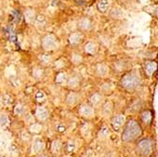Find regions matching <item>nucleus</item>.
Masks as SVG:
<instances>
[{
	"label": "nucleus",
	"mask_w": 158,
	"mask_h": 157,
	"mask_svg": "<svg viewBox=\"0 0 158 157\" xmlns=\"http://www.w3.org/2000/svg\"><path fill=\"white\" fill-rule=\"evenodd\" d=\"M141 134V127L135 120H130L124 129L122 134V139L125 142H130L136 139Z\"/></svg>",
	"instance_id": "obj_1"
},
{
	"label": "nucleus",
	"mask_w": 158,
	"mask_h": 157,
	"mask_svg": "<svg viewBox=\"0 0 158 157\" xmlns=\"http://www.w3.org/2000/svg\"><path fill=\"white\" fill-rule=\"evenodd\" d=\"M140 83V81L136 75L128 74L125 75L121 80V85L127 89H135Z\"/></svg>",
	"instance_id": "obj_2"
},
{
	"label": "nucleus",
	"mask_w": 158,
	"mask_h": 157,
	"mask_svg": "<svg viewBox=\"0 0 158 157\" xmlns=\"http://www.w3.org/2000/svg\"><path fill=\"white\" fill-rule=\"evenodd\" d=\"M137 151L138 152L144 157H147L152 154V143L149 138L142 139L137 144Z\"/></svg>",
	"instance_id": "obj_3"
},
{
	"label": "nucleus",
	"mask_w": 158,
	"mask_h": 157,
	"mask_svg": "<svg viewBox=\"0 0 158 157\" xmlns=\"http://www.w3.org/2000/svg\"><path fill=\"white\" fill-rule=\"evenodd\" d=\"M43 47L46 50H52L56 48V38L52 34L47 35L43 39Z\"/></svg>",
	"instance_id": "obj_4"
},
{
	"label": "nucleus",
	"mask_w": 158,
	"mask_h": 157,
	"mask_svg": "<svg viewBox=\"0 0 158 157\" xmlns=\"http://www.w3.org/2000/svg\"><path fill=\"white\" fill-rule=\"evenodd\" d=\"M45 142L42 140L41 137L37 136L34 138L33 140V143H32V147H31V151L33 154H38L40 153L41 151H43L45 150Z\"/></svg>",
	"instance_id": "obj_5"
},
{
	"label": "nucleus",
	"mask_w": 158,
	"mask_h": 157,
	"mask_svg": "<svg viewBox=\"0 0 158 157\" xmlns=\"http://www.w3.org/2000/svg\"><path fill=\"white\" fill-rule=\"evenodd\" d=\"M125 123V117L122 116V115H119V116H117L114 117L112 120V124H113V127L116 130H119L120 128L124 125Z\"/></svg>",
	"instance_id": "obj_6"
},
{
	"label": "nucleus",
	"mask_w": 158,
	"mask_h": 157,
	"mask_svg": "<svg viewBox=\"0 0 158 157\" xmlns=\"http://www.w3.org/2000/svg\"><path fill=\"white\" fill-rule=\"evenodd\" d=\"M36 117L39 120L44 121L48 118V111L45 107H39L36 110Z\"/></svg>",
	"instance_id": "obj_7"
},
{
	"label": "nucleus",
	"mask_w": 158,
	"mask_h": 157,
	"mask_svg": "<svg viewBox=\"0 0 158 157\" xmlns=\"http://www.w3.org/2000/svg\"><path fill=\"white\" fill-rule=\"evenodd\" d=\"M80 114L84 118H90L94 115V110L88 105H82L80 109Z\"/></svg>",
	"instance_id": "obj_8"
},
{
	"label": "nucleus",
	"mask_w": 158,
	"mask_h": 157,
	"mask_svg": "<svg viewBox=\"0 0 158 157\" xmlns=\"http://www.w3.org/2000/svg\"><path fill=\"white\" fill-rule=\"evenodd\" d=\"M62 149V142L60 140H54L51 144V151L53 154H59Z\"/></svg>",
	"instance_id": "obj_9"
},
{
	"label": "nucleus",
	"mask_w": 158,
	"mask_h": 157,
	"mask_svg": "<svg viewBox=\"0 0 158 157\" xmlns=\"http://www.w3.org/2000/svg\"><path fill=\"white\" fill-rule=\"evenodd\" d=\"M82 40V34L81 33H72L69 36V42L73 45H77L79 43H81Z\"/></svg>",
	"instance_id": "obj_10"
},
{
	"label": "nucleus",
	"mask_w": 158,
	"mask_h": 157,
	"mask_svg": "<svg viewBox=\"0 0 158 157\" xmlns=\"http://www.w3.org/2000/svg\"><path fill=\"white\" fill-rule=\"evenodd\" d=\"M156 67H157L156 63H153V62H149V63H147L146 65H145V70H146L147 75L152 76V75L153 74L154 71L156 70Z\"/></svg>",
	"instance_id": "obj_11"
},
{
	"label": "nucleus",
	"mask_w": 158,
	"mask_h": 157,
	"mask_svg": "<svg viewBox=\"0 0 158 157\" xmlns=\"http://www.w3.org/2000/svg\"><path fill=\"white\" fill-rule=\"evenodd\" d=\"M109 7H110L109 0H99V2L98 3V9L102 12L106 11L109 9Z\"/></svg>",
	"instance_id": "obj_12"
},
{
	"label": "nucleus",
	"mask_w": 158,
	"mask_h": 157,
	"mask_svg": "<svg viewBox=\"0 0 158 157\" xmlns=\"http://www.w3.org/2000/svg\"><path fill=\"white\" fill-rule=\"evenodd\" d=\"M25 19L27 23H31L35 20V11L33 10H27L25 11Z\"/></svg>",
	"instance_id": "obj_13"
},
{
	"label": "nucleus",
	"mask_w": 158,
	"mask_h": 157,
	"mask_svg": "<svg viewBox=\"0 0 158 157\" xmlns=\"http://www.w3.org/2000/svg\"><path fill=\"white\" fill-rule=\"evenodd\" d=\"M85 51L87 52L88 54H91V55H94L97 51V46L94 44L92 42H89L87 44L85 45V48H84Z\"/></svg>",
	"instance_id": "obj_14"
},
{
	"label": "nucleus",
	"mask_w": 158,
	"mask_h": 157,
	"mask_svg": "<svg viewBox=\"0 0 158 157\" xmlns=\"http://www.w3.org/2000/svg\"><path fill=\"white\" fill-rule=\"evenodd\" d=\"M79 26L81 30H89L90 27H91V22L88 18H82L80 22H79Z\"/></svg>",
	"instance_id": "obj_15"
},
{
	"label": "nucleus",
	"mask_w": 158,
	"mask_h": 157,
	"mask_svg": "<svg viewBox=\"0 0 158 157\" xmlns=\"http://www.w3.org/2000/svg\"><path fill=\"white\" fill-rule=\"evenodd\" d=\"M66 80H67V77H66V74L64 72L59 73L56 77V82L60 85H64L66 82Z\"/></svg>",
	"instance_id": "obj_16"
},
{
	"label": "nucleus",
	"mask_w": 158,
	"mask_h": 157,
	"mask_svg": "<svg viewBox=\"0 0 158 157\" xmlns=\"http://www.w3.org/2000/svg\"><path fill=\"white\" fill-rule=\"evenodd\" d=\"M97 70L99 76H106L108 74V67L105 64H98Z\"/></svg>",
	"instance_id": "obj_17"
},
{
	"label": "nucleus",
	"mask_w": 158,
	"mask_h": 157,
	"mask_svg": "<svg viewBox=\"0 0 158 157\" xmlns=\"http://www.w3.org/2000/svg\"><path fill=\"white\" fill-rule=\"evenodd\" d=\"M152 113L150 111H145L144 113L142 114V120H143V122H144V123L149 124L152 121Z\"/></svg>",
	"instance_id": "obj_18"
},
{
	"label": "nucleus",
	"mask_w": 158,
	"mask_h": 157,
	"mask_svg": "<svg viewBox=\"0 0 158 157\" xmlns=\"http://www.w3.org/2000/svg\"><path fill=\"white\" fill-rule=\"evenodd\" d=\"M42 125L41 124H39V123H33L31 126V128H30V131H31V133H32V134H39V133H41V131H42Z\"/></svg>",
	"instance_id": "obj_19"
},
{
	"label": "nucleus",
	"mask_w": 158,
	"mask_h": 157,
	"mask_svg": "<svg viewBox=\"0 0 158 157\" xmlns=\"http://www.w3.org/2000/svg\"><path fill=\"white\" fill-rule=\"evenodd\" d=\"M43 75H44V71H43L42 68H40V67L33 68V70H32V76L35 79H41L43 77Z\"/></svg>",
	"instance_id": "obj_20"
},
{
	"label": "nucleus",
	"mask_w": 158,
	"mask_h": 157,
	"mask_svg": "<svg viewBox=\"0 0 158 157\" xmlns=\"http://www.w3.org/2000/svg\"><path fill=\"white\" fill-rule=\"evenodd\" d=\"M9 124H10V118L8 116L3 115V116L0 117V126H1L2 128H6L9 126Z\"/></svg>",
	"instance_id": "obj_21"
},
{
	"label": "nucleus",
	"mask_w": 158,
	"mask_h": 157,
	"mask_svg": "<svg viewBox=\"0 0 158 157\" xmlns=\"http://www.w3.org/2000/svg\"><path fill=\"white\" fill-rule=\"evenodd\" d=\"M111 15L114 18H121L123 15V11L119 8H114L111 12Z\"/></svg>",
	"instance_id": "obj_22"
},
{
	"label": "nucleus",
	"mask_w": 158,
	"mask_h": 157,
	"mask_svg": "<svg viewBox=\"0 0 158 157\" xmlns=\"http://www.w3.org/2000/svg\"><path fill=\"white\" fill-rule=\"evenodd\" d=\"M80 84V81L77 77H72L68 81V86L71 88H75Z\"/></svg>",
	"instance_id": "obj_23"
},
{
	"label": "nucleus",
	"mask_w": 158,
	"mask_h": 157,
	"mask_svg": "<svg viewBox=\"0 0 158 157\" xmlns=\"http://www.w3.org/2000/svg\"><path fill=\"white\" fill-rule=\"evenodd\" d=\"M100 101H102V97H100L98 94H94L90 97V101L93 105H98L100 102Z\"/></svg>",
	"instance_id": "obj_24"
},
{
	"label": "nucleus",
	"mask_w": 158,
	"mask_h": 157,
	"mask_svg": "<svg viewBox=\"0 0 158 157\" xmlns=\"http://www.w3.org/2000/svg\"><path fill=\"white\" fill-rule=\"evenodd\" d=\"M109 134H110L109 129L107 127H103V128H102V130H100L98 133V137L99 138H106L109 136Z\"/></svg>",
	"instance_id": "obj_25"
},
{
	"label": "nucleus",
	"mask_w": 158,
	"mask_h": 157,
	"mask_svg": "<svg viewBox=\"0 0 158 157\" xmlns=\"http://www.w3.org/2000/svg\"><path fill=\"white\" fill-rule=\"evenodd\" d=\"M25 113V107L22 104H17L15 107H14V114L16 116H21Z\"/></svg>",
	"instance_id": "obj_26"
},
{
	"label": "nucleus",
	"mask_w": 158,
	"mask_h": 157,
	"mask_svg": "<svg viewBox=\"0 0 158 157\" xmlns=\"http://www.w3.org/2000/svg\"><path fill=\"white\" fill-rule=\"evenodd\" d=\"M77 99H78V97L75 95V94H70L68 97H67V103L69 105H73L77 102Z\"/></svg>",
	"instance_id": "obj_27"
},
{
	"label": "nucleus",
	"mask_w": 158,
	"mask_h": 157,
	"mask_svg": "<svg viewBox=\"0 0 158 157\" xmlns=\"http://www.w3.org/2000/svg\"><path fill=\"white\" fill-rule=\"evenodd\" d=\"M35 98L38 102H43L46 99V95L43 91H38L36 96H35Z\"/></svg>",
	"instance_id": "obj_28"
},
{
	"label": "nucleus",
	"mask_w": 158,
	"mask_h": 157,
	"mask_svg": "<svg viewBox=\"0 0 158 157\" xmlns=\"http://www.w3.org/2000/svg\"><path fill=\"white\" fill-rule=\"evenodd\" d=\"M75 149H76V146H75V144L73 143V142L72 141H68L67 144L65 145L66 151L67 152H73L75 151Z\"/></svg>",
	"instance_id": "obj_29"
},
{
	"label": "nucleus",
	"mask_w": 158,
	"mask_h": 157,
	"mask_svg": "<svg viewBox=\"0 0 158 157\" xmlns=\"http://www.w3.org/2000/svg\"><path fill=\"white\" fill-rule=\"evenodd\" d=\"M18 153H19V151H18V149L16 148V146H15V145H13V144H11V145L10 146V154L11 156H17Z\"/></svg>",
	"instance_id": "obj_30"
},
{
	"label": "nucleus",
	"mask_w": 158,
	"mask_h": 157,
	"mask_svg": "<svg viewBox=\"0 0 158 157\" xmlns=\"http://www.w3.org/2000/svg\"><path fill=\"white\" fill-rule=\"evenodd\" d=\"M37 24H42V25H45L46 23V17L44 15H37L35 16V20H34Z\"/></svg>",
	"instance_id": "obj_31"
},
{
	"label": "nucleus",
	"mask_w": 158,
	"mask_h": 157,
	"mask_svg": "<svg viewBox=\"0 0 158 157\" xmlns=\"http://www.w3.org/2000/svg\"><path fill=\"white\" fill-rule=\"evenodd\" d=\"M82 61V57L77 53H74L73 56H72V62L74 64H80L81 62Z\"/></svg>",
	"instance_id": "obj_32"
},
{
	"label": "nucleus",
	"mask_w": 158,
	"mask_h": 157,
	"mask_svg": "<svg viewBox=\"0 0 158 157\" xmlns=\"http://www.w3.org/2000/svg\"><path fill=\"white\" fill-rule=\"evenodd\" d=\"M113 105H112V103L111 102H108V103H106V105L104 106V108H103V111H104V114L105 115H109V114L112 112V107Z\"/></svg>",
	"instance_id": "obj_33"
},
{
	"label": "nucleus",
	"mask_w": 158,
	"mask_h": 157,
	"mask_svg": "<svg viewBox=\"0 0 158 157\" xmlns=\"http://www.w3.org/2000/svg\"><path fill=\"white\" fill-rule=\"evenodd\" d=\"M40 59L44 63H49L50 62V56L48 54H44L40 57Z\"/></svg>",
	"instance_id": "obj_34"
},
{
	"label": "nucleus",
	"mask_w": 158,
	"mask_h": 157,
	"mask_svg": "<svg viewBox=\"0 0 158 157\" xmlns=\"http://www.w3.org/2000/svg\"><path fill=\"white\" fill-rule=\"evenodd\" d=\"M12 102V99L10 96H5L3 97V103L6 104V105H10V103Z\"/></svg>",
	"instance_id": "obj_35"
},
{
	"label": "nucleus",
	"mask_w": 158,
	"mask_h": 157,
	"mask_svg": "<svg viewBox=\"0 0 158 157\" xmlns=\"http://www.w3.org/2000/svg\"><path fill=\"white\" fill-rule=\"evenodd\" d=\"M56 131H57V132H59V133H64V132L65 131V127H64L63 124H60V125L57 126Z\"/></svg>",
	"instance_id": "obj_36"
},
{
	"label": "nucleus",
	"mask_w": 158,
	"mask_h": 157,
	"mask_svg": "<svg viewBox=\"0 0 158 157\" xmlns=\"http://www.w3.org/2000/svg\"><path fill=\"white\" fill-rule=\"evenodd\" d=\"M21 137H22V139L24 141H27L28 139H30V134H28L27 133H26V132H23L22 134H21Z\"/></svg>",
	"instance_id": "obj_37"
},
{
	"label": "nucleus",
	"mask_w": 158,
	"mask_h": 157,
	"mask_svg": "<svg viewBox=\"0 0 158 157\" xmlns=\"http://www.w3.org/2000/svg\"><path fill=\"white\" fill-rule=\"evenodd\" d=\"M6 147V141L0 140V150H3Z\"/></svg>",
	"instance_id": "obj_38"
},
{
	"label": "nucleus",
	"mask_w": 158,
	"mask_h": 157,
	"mask_svg": "<svg viewBox=\"0 0 158 157\" xmlns=\"http://www.w3.org/2000/svg\"><path fill=\"white\" fill-rule=\"evenodd\" d=\"M40 157H50V156H49L48 154H45V153H43V154H42Z\"/></svg>",
	"instance_id": "obj_39"
},
{
	"label": "nucleus",
	"mask_w": 158,
	"mask_h": 157,
	"mask_svg": "<svg viewBox=\"0 0 158 157\" xmlns=\"http://www.w3.org/2000/svg\"><path fill=\"white\" fill-rule=\"evenodd\" d=\"M64 157H71V156H68V155H65V156H64Z\"/></svg>",
	"instance_id": "obj_40"
},
{
	"label": "nucleus",
	"mask_w": 158,
	"mask_h": 157,
	"mask_svg": "<svg viewBox=\"0 0 158 157\" xmlns=\"http://www.w3.org/2000/svg\"><path fill=\"white\" fill-rule=\"evenodd\" d=\"M1 14H2V12H1V10H0V16H1Z\"/></svg>",
	"instance_id": "obj_41"
}]
</instances>
